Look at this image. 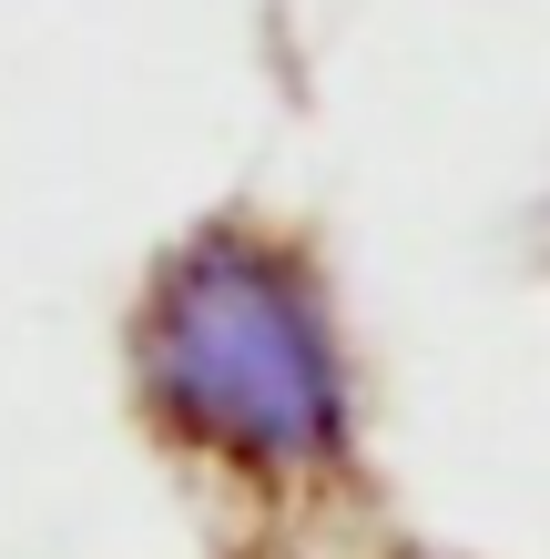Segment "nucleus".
I'll use <instances>...</instances> for the list:
<instances>
[{
	"label": "nucleus",
	"instance_id": "obj_1",
	"mask_svg": "<svg viewBox=\"0 0 550 559\" xmlns=\"http://www.w3.org/2000/svg\"><path fill=\"white\" fill-rule=\"evenodd\" d=\"M122 356L143 427L235 488L296 499L358 457V377L327 265L266 214L184 224L143 265Z\"/></svg>",
	"mask_w": 550,
	"mask_h": 559
}]
</instances>
